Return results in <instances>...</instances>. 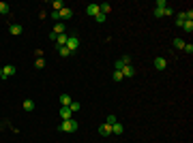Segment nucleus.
<instances>
[{
  "instance_id": "obj_1",
  "label": "nucleus",
  "mask_w": 193,
  "mask_h": 143,
  "mask_svg": "<svg viewBox=\"0 0 193 143\" xmlns=\"http://www.w3.org/2000/svg\"><path fill=\"white\" fill-rule=\"evenodd\" d=\"M77 126H80V124H77V120L71 118V120H64L58 128H60L62 132H75V130H77Z\"/></svg>"
},
{
  "instance_id": "obj_2",
  "label": "nucleus",
  "mask_w": 193,
  "mask_h": 143,
  "mask_svg": "<svg viewBox=\"0 0 193 143\" xmlns=\"http://www.w3.org/2000/svg\"><path fill=\"white\" fill-rule=\"evenodd\" d=\"M131 64V56H122L120 60H116L114 62V71H122L124 66H129Z\"/></svg>"
},
{
  "instance_id": "obj_3",
  "label": "nucleus",
  "mask_w": 193,
  "mask_h": 143,
  "mask_svg": "<svg viewBox=\"0 0 193 143\" xmlns=\"http://www.w3.org/2000/svg\"><path fill=\"white\" fill-rule=\"evenodd\" d=\"M67 47H69L71 54H75V51L80 49V38H77L75 34H71V36H69V41H67Z\"/></svg>"
},
{
  "instance_id": "obj_4",
  "label": "nucleus",
  "mask_w": 193,
  "mask_h": 143,
  "mask_svg": "<svg viewBox=\"0 0 193 143\" xmlns=\"http://www.w3.org/2000/svg\"><path fill=\"white\" fill-rule=\"evenodd\" d=\"M155 69H157V71H165V69H168V60L165 58H155Z\"/></svg>"
},
{
  "instance_id": "obj_5",
  "label": "nucleus",
  "mask_w": 193,
  "mask_h": 143,
  "mask_svg": "<svg viewBox=\"0 0 193 143\" xmlns=\"http://www.w3.org/2000/svg\"><path fill=\"white\" fill-rule=\"evenodd\" d=\"M99 135H101V137H109V135H112V126H109L108 122L99 126Z\"/></svg>"
},
{
  "instance_id": "obj_6",
  "label": "nucleus",
  "mask_w": 193,
  "mask_h": 143,
  "mask_svg": "<svg viewBox=\"0 0 193 143\" xmlns=\"http://www.w3.org/2000/svg\"><path fill=\"white\" fill-rule=\"evenodd\" d=\"M67 41H69V34L64 32V34H58L56 38V47H67Z\"/></svg>"
},
{
  "instance_id": "obj_7",
  "label": "nucleus",
  "mask_w": 193,
  "mask_h": 143,
  "mask_svg": "<svg viewBox=\"0 0 193 143\" xmlns=\"http://www.w3.org/2000/svg\"><path fill=\"white\" fill-rule=\"evenodd\" d=\"M86 13H88V15H90V17H95V15H99V4H95V2H92V4H88V7H86Z\"/></svg>"
},
{
  "instance_id": "obj_8",
  "label": "nucleus",
  "mask_w": 193,
  "mask_h": 143,
  "mask_svg": "<svg viewBox=\"0 0 193 143\" xmlns=\"http://www.w3.org/2000/svg\"><path fill=\"white\" fill-rule=\"evenodd\" d=\"M9 32H11L13 36H19L22 32H24V28H22L19 24H11V26H9Z\"/></svg>"
},
{
  "instance_id": "obj_9",
  "label": "nucleus",
  "mask_w": 193,
  "mask_h": 143,
  "mask_svg": "<svg viewBox=\"0 0 193 143\" xmlns=\"http://www.w3.org/2000/svg\"><path fill=\"white\" fill-rule=\"evenodd\" d=\"M2 73H4V79H9L11 75H15V73H17V69H15L13 64H7V66L2 69Z\"/></svg>"
},
{
  "instance_id": "obj_10",
  "label": "nucleus",
  "mask_w": 193,
  "mask_h": 143,
  "mask_svg": "<svg viewBox=\"0 0 193 143\" xmlns=\"http://www.w3.org/2000/svg\"><path fill=\"white\" fill-rule=\"evenodd\" d=\"M52 32H54V34H56V36H58V34H64V32H67V26L58 22V24H56V26H54V28H52Z\"/></svg>"
},
{
  "instance_id": "obj_11",
  "label": "nucleus",
  "mask_w": 193,
  "mask_h": 143,
  "mask_svg": "<svg viewBox=\"0 0 193 143\" xmlns=\"http://www.w3.org/2000/svg\"><path fill=\"white\" fill-rule=\"evenodd\" d=\"M71 115H73V111L69 107H62L60 109V120L64 122V120H71Z\"/></svg>"
},
{
  "instance_id": "obj_12",
  "label": "nucleus",
  "mask_w": 193,
  "mask_h": 143,
  "mask_svg": "<svg viewBox=\"0 0 193 143\" xmlns=\"http://www.w3.org/2000/svg\"><path fill=\"white\" fill-rule=\"evenodd\" d=\"M71 103H73V98L69 94H60V105L62 107H71Z\"/></svg>"
},
{
  "instance_id": "obj_13",
  "label": "nucleus",
  "mask_w": 193,
  "mask_h": 143,
  "mask_svg": "<svg viewBox=\"0 0 193 143\" xmlns=\"http://www.w3.org/2000/svg\"><path fill=\"white\" fill-rule=\"evenodd\" d=\"M122 132H124V126H122L120 122L112 124V135H122Z\"/></svg>"
},
{
  "instance_id": "obj_14",
  "label": "nucleus",
  "mask_w": 193,
  "mask_h": 143,
  "mask_svg": "<svg viewBox=\"0 0 193 143\" xmlns=\"http://www.w3.org/2000/svg\"><path fill=\"white\" fill-rule=\"evenodd\" d=\"M71 17H73V11L69 9V7H64V9L60 11V22L62 19H71Z\"/></svg>"
},
{
  "instance_id": "obj_15",
  "label": "nucleus",
  "mask_w": 193,
  "mask_h": 143,
  "mask_svg": "<svg viewBox=\"0 0 193 143\" xmlns=\"http://www.w3.org/2000/svg\"><path fill=\"white\" fill-rule=\"evenodd\" d=\"M120 73H122V77H133V75H135V69H133V64H129V66H124Z\"/></svg>"
},
{
  "instance_id": "obj_16",
  "label": "nucleus",
  "mask_w": 193,
  "mask_h": 143,
  "mask_svg": "<svg viewBox=\"0 0 193 143\" xmlns=\"http://www.w3.org/2000/svg\"><path fill=\"white\" fill-rule=\"evenodd\" d=\"M22 107H24V111H32V109H35V100H32V98H26Z\"/></svg>"
},
{
  "instance_id": "obj_17",
  "label": "nucleus",
  "mask_w": 193,
  "mask_h": 143,
  "mask_svg": "<svg viewBox=\"0 0 193 143\" xmlns=\"http://www.w3.org/2000/svg\"><path fill=\"white\" fill-rule=\"evenodd\" d=\"M62 9H64V2H62V0H54V2H52V11H62Z\"/></svg>"
},
{
  "instance_id": "obj_18",
  "label": "nucleus",
  "mask_w": 193,
  "mask_h": 143,
  "mask_svg": "<svg viewBox=\"0 0 193 143\" xmlns=\"http://www.w3.org/2000/svg\"><path fill=\"white\" fill-rule=\"evenodd\" d=\"M99 11L103 13V15H108V13L112 11V4H109V2H103V4H99Z\"/></svg>"
},
{
  "instance_id": "obj_19",
  "label": "nucleus",
  "mask_w": 193,
  "mask_h": 143,
  "mask_svg": "<svg viewBox=\"0 0 193 143\" xmlns=\"http://www.w3.org/2000/svg\"><path fill=\"white\" fill-rule=\"evenodd\" d=\"M180 28L185 30V32H187V34H191V32H193V22H185Z\"/></svg>"
},
{
  "instance_id": "obj_20",
  "label": "nucleus",
  "mask_w": 193,
  "mask_h": 143,
  "mask_svg": "<svg viewBox=\"0 0 193 143\" xmlns=\"http://www.w3.org/2000/svg\"><path fill=\"white\" fill-rule=\"evenodd\" d=\"M172 45H174V49H182V47H185V41H182V38H174Z\"/></svg>"
},
{
  "instance_id": "obj_21",
  "label": "nucleus",
  "mask_w": 193,
  "mask_h": 143,
  "mask_svg": "<svg viewBox=\"0 0 193 143\" xmlns=\"http://www.w3.org/2000/svg\"><path fill=\"white\" fill-rule=\"evenodd\" d=\"M58 54H60L62 58H69V56H73L71 51H69V47H58Z\"/></svg>"
},
{
  "instance_id": "obj_22",
  "label": "nucleus",
  "mask_w": 193,
  "mask_h": 143,
  "mask_svg": "<svg viewBox=\"0 0 193 143\" xmlns=\"http://www.w3.org/2000/svg\"><path fill=\"white\" fill-rule=\"evenodd\" d=\"M9 11H11L9 4H7V2H0V15H9Z\"/></svg>"
},
{
  "instance_id": "obj_23",
  "label": "nucleus",
  "mask_w": 193,
  "mask_h": 143,
  "mask_svg": "<svg viewBox=\"0 0 193 143\" xmlns=\"http://www.w3.org/2000/svg\"><path fill=\"white\" fill-rule=\"evenodd\" d=\"M112 79H114V81L118 84V81H122V79H124V77H122V73H120V71H114V75H112Z\"/></svg>"
},
{
  "instance_id": "obj_24",
  "label": "nucleus",
  "mask_w": 193,
  "mask_h": 143,
  "mask_svg": "<svg viewBox=\"0 0 193 143\" xmlns=\"http://www.w3.org/2000/svg\"><path fill=\"white\" fill-rule=\"evenodd\" d=\"M35 66H36V69H45V60H43V58H36L35 60Z\"/></svg>"
},
{
  "instance_id": "obj_25",
  "label": "nucleus",
  "mask_w": 193,
  "mask_h": 143,
  "mask_svg": "<svg viewBox=\"0 0 193 143\" xmlns=\"http://www.w3.org/2000/svg\"><path fill=\"white\" fill-rule=\"evenodd\" d=\"M185 22H187V19H185V13H178V15H176V24H178V26H182Z\"/></svg>"
},
{
  "instance_id": "obj_26",
  "label": "nucleus",
  "mask_w": 193,
  "mask_h": 143,
  "mask_svg": "<svg viewBox=\"0 0 193 143\" xmlns=\"http://www.w3.org/2000/svg\"><path fill=\"white\" fill-rule=\"evenodd\" d=\"M182 51H187V54L191 56V54H193V45H191V43H185V47H182Z\"/></svg>"
},
{
  "instance_id": "obj_27",
  "label": "nucleus",
  "mask_w": 193,
  "mask_h": 143,
  "mask_svg": "<svg viewBox=\"0 0 193 143\" xmlns=\"http://www.w3.org/2000/svg\"><path fill=\"white\" fill-rule=\"evenodd\" d=\"M69 109H71L73 113H75V111H80V109H82V105H80V103H75V100H73V103H71V107H69Z\"/></svg>"
},
{
  "instance_id": "obj_28",
  "label": "nucleus",
  "mask_w": 193,
  "mask_h": 143,
  "mask_svg": "<svg viewBox=\"0 0 193 143\" xmlns=\"http://www.w3.org/2000/svg\"><path fill=\"white\" fill-rule=\"evenodd\" d=\"M165 7H168L165 0H157V4H155V9H165Z\"/></svg>"
},
{
  "instance_id": "obj_29",
  "label": "nucleus",
  "mask_w": 193,
  "mask_h": 143,
  "mask_svg": "<svg viewBox=\"0 0 193 143\" xmlns=\"http://www.w3.org/2000/svg\"><path fill=\"white\" fill-rule=\"evenodd\" d=\"M95 19L99 22V24H105V15H103V13H99V15H95Z\"/></svg>"
},
{
  "instance_id": "obj_30",
  "label": "nucleus",
  "mask_w": 193,
  "mask_h": 143,
  "mask_svg": "<svg viewBox=\"0 0 193 143\" xmlns=\"http://www.w3.org/2000/svg\"><path fill=\"white\" fill-rule=\"evenodd\" d=\"M52 19H54V22H60V11H52Z\"/></svg>"
},
{
  "instance_id": "obj_31",
  "label": "nucleus",
  "mask_w": 193,
  "mask_h": 143,
  "mask_svg": "<svg viewBox=\"0 0 193 143\" xmlns=\"http://www.w3.org/2000/svg\"><path fill=\"white\" fill-rule=\"evenodd\" d=\"M105 122H108L109 126H112V124H116V122H118V120H116V115H108V120H105Z\"/></svg>"
},
{
  "instance_id": "obj_32",
  "label": "nucleus",
  "mask_w": 193,
  "mask_h": 143,
  "mask_svg": "<svg viewBox=\"0 0 193 143\" xmlns=\"http://www.w3.org/2000/svg\"><path fill=\"white\" fill-rule=\"evenodd\" d=\"M168 9V7H165ZM155 17H163V9H155Z\"/></svg>"
},
{
  "instance_id": "obj_33",
  "label": "nucleus",
  "mask_w": 193,
  "mask_h": 143,
  "mask_svg": "<svg viewBox=\"0 0 193 143\" xmlns=\"http://www.w3.org/2000/svg\"><path fill=\"white\" fill-rule=\"evenodd\" d=\"M0 79H4V73H2V69H0Z\"/></svg>"
}]
</instances>
